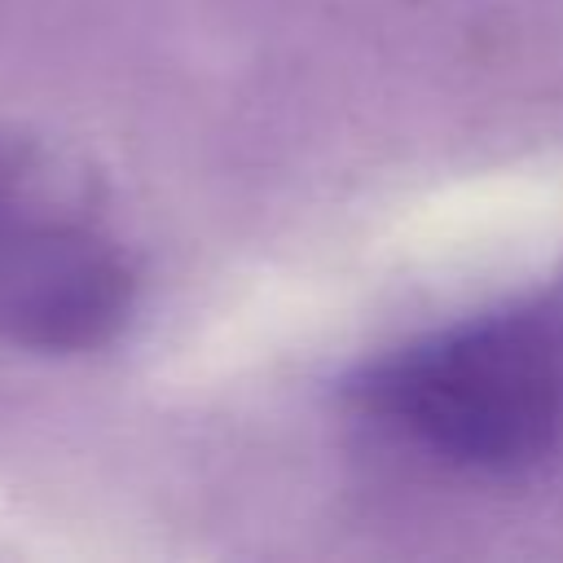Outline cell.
I'll return each instance as SVG.
<instances>
[{
  "instance_id": "obj_1",
  "label": "cell",
  "mask_w": 563,
  "mask_h": 563,
  "mask_svg": "<svg viewBox=\"0 0 563 563\" xmlns=\"http://www.w3.org/2000/svg\"><path fill=\"white\" fill-rule=\"evenodd\" d=\"M343 405L449 475H545L563 462V290L501 299L369 356L343 383Z\"/></svg>"
},
{
  "instance_id": "obj_2",
  "label": "cell",
  "mask_w": 563,
  "mask_h": 563,
  "mask_svg": "<svg viewBox=\"0 0 563 563\" xmlns=\"http://www.w3.org/2000/svg\"><path fill=\"white\" fill-rule=\"evenodd\" d=\"M53 202H57V198H48V194H40V189L31 185V176H26V167L18 163V154L0 145V264H4V255L22 242V233H26Z\"/></svg>"
}]
</instances>
